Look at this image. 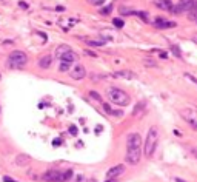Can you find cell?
I'll list each match as a JSON object with an SVG mask.
<instances>
[{"label": "cell", "mask_w": 197, "mask_h": 182, "mask_svg": "<svg viewBox=\"0 0 197 182\" xmlns=\"http://www.w3.org/2000/svg\"><path fill=\"white\" fill-rule=\"evenodd\" d=\"M142 157V137L139 133H129L126 136V161L131 165H137Z\"/></svg>", "instance_id": "obj_1"}, {"label": "cell", "mask_w": 197, "mask_h": 182, "mask_svg": "<svg viewBox=\"0 0 197 182\" xmlns=\"http://www.w3.org/2000/svg\"><path fill=\"white\" fill-rule=\"evenodd\" d=\"M159 143V128L156 125L150 127L148 133H146V137H145V143H143V154L151 159L156 153V148H157Z\"/></svg>", "instance_id": "obj_2"}, {"label": "cell", "mask_w": 197, "mask_h": 182, "mask_svg": "<svg viewBox=\"0 0 197 182\" xmlns=\"http://www.w3.org/2000/svg\"><path fill=\"white\" fill-rule=\"evenodd\" d=\"M106 94H108L110 100L113 103L119 105V107H126L131 102V97L128 96V93H125L123 90H120L117 87H110L108 91H106Z\"/></svg>", "instance_id": "obj_3"}, {"label": "cell", "mask_w": 197, "mask_h": 182, "mask_svg": "<svg viewBox=\"0 0 197 182\" xmlns=\"http://www.w3.org/2000/svg\"><path fill=\"white\" fill-rule=\"evenodd\" d=\"M26 62H28V56H26V52H23V51H12V52L8 56L6 65H8L11 70H17V68L25 66Z\"/></svg>", "instance_id": "obj_4"}, {"label": "cell", "mask_w": 197, "mask_h": 182, "mask_svg": "<svg viewBox=\"0 0 197 182\" xmlns=\"http://www.w3.org/2000/svg\"><path fill=\"white\" fill-rule=\"evenodd\" d=\"M180 114H182V117H183V119H185L194 130H197V110L185 108V110L180 111Z\"/></svg>", "instance_id": "obj_5"}, {"label": "cell", "mask_w": 197, "mask_h": 182, "mask_svg": "<svg viewBox=\"0 0 197 182\" xmlns=\"http://www.w3.org/2000/svg\"><path fill=\"white\" fill-rule=\"evenodd\" d=\"M193 3H194V0H179V3L172 5L171 12H174V14H182V12H185V11H190L191 6H193Z\"/></svg>", "instance_id": "obj_6"}, {"label": "cell", "mask_w": 197, "mask_h": 182, "mask_svg": "<svg viewBox=\"0 0 197 182\" xmlns=\"http://www.w3.org/2000/svg\"><path fill=\"white\" fill-rule=\"evenodd\" d=\"M69 76H71V79H74V80H82V79L86 76V70H85L83 65L77 63L73 70H69Z\"/></svg>", "instance_id": "obj_7"}, {"label": "cell", "mask_w": 197, "mask_h": 182, "mask_svg": "<svg viewBox=\"0 0 197 182\" xmlns=\"http://www.w3.org/2000/svg\"><path fill=\"white\" fill-rule=\"evenodd\" d=\"M123 173H125V165L123 164H117V165H114L113 168H110L106 171V178L108 179H114V178H117V176L123 175Z\"/></svg>", "instance_id": "obj_8"}, {"label": "cell", "mask_w": 197, "mask_h": 182, "mask_svg": "<svg viewBox=\"0 0 197 182\" xmlns=\"http://www.w3.org/2000/svg\"><path fill=\"white\" fill-rule=\"evenodd\" d=\"M113 76H114V77H119V79H125V80L137 79V74H136L134 71H129V70H120V71H116Z\"/></svg>", "instance_id": "obj_9"}, {"label": "cell", "mask_w": 197, "mask_h": 182, "mask_svg": "<svg viewBox=\"0 0 197 182\" xmlns=\"http://www.w3.org/2000/svg\"><path fill=\"white\" fill-rule=\"evenodd\" d=\"M60 173L62 171H59V170H49L45 173L43 179L48 182H60Z\"/></svg>", "instance_id": "obj_10"}, {"label": "cell", "mask_w": 197, "mask_h": 182, "mask_svg": "<svg viewBox=\"0 0 197 182\" xmlns=\"http://www.w3.org/2000/svg\"><path fill=\"white\" fill-rule=\"evenodd\" d=\"M154 25H156V28L165 30V28H174L177 23H176V22H166L165 19H160V17H157V19H156V22H154Z\"/></svg>", "instance_id": "obj_11"}, {"label": "cell", "mask_w": 197, "mask_h": 182, "mask_svg": "<svg viewBox=\"0 0 197 182\" xmlns=\"http://www.w3.org/2000/svg\"><path fill=\"white\" fill-rule=\"evenodd\" d=\"M79 59V56L71 49V51H68V52H65L63 56H60V60L62 62H68V63H73V62H76Z\"/></svg>", "instance_id": "obj_12"}, {"label": "cell", "mask_w": 197, "mask_h": 182, "mask_svg": "<svg viewBox=\"0 0 197 182\" xmlns=\"http://www.w3.org/2000/svg\"><path fill=\"white\" fill-rule=\"evenodd\" d=\"M31 162V156H28V154H19L17 157H16V165H19V167H25V165H28Z\"/></svg>", "instance_id": "obj_13"}, {"label": "cell", "mask_w": 197, "mask_h": 182, "mask_svg": "<svg viewBox=\"0 0 197 182\" xmlns=\"http://www.w3.org/2000/svg\"><path fill=\"white\" fill-rule=\"evenodd\" d=\"M154 5L160 9H163V11H171V8H172L171 0H154Z\"/></svg>", "instance_id": "obj_14"}, {"label": "cell", "mask_w": 197, "mask_h": 182, "mask_svg": "<svg viewBox=\"0 0 197 182\" xmlns=\"http://www.w3.org/2000/svg\"><path fill=\"white\" fill-rule=\"evenodd\" d=\"M51 63H52V57H51V56H45V57H42V59L39 60V66L40 68H43V70L49 68Z\"/></svg>", "instance_id": "obj_15"}, {"label": "cell", "mask_w": 197, "mask_h": 182, "mask_svg": "<svg viewBox=\"0 0 197 182\" xmlns=\"http://www.w3.org/2000/svg\"><path fill=\"white\" fill-rule=\"evenodd\" d=\"M68 51H71V48L68 45H60L57 46V49H56V57H59L60 59V56H63L65 52H68Z\"/></svg>", "instance_id": "obj_16"}, {"label": "cell", "mask_w": 197, "mask_h": 182, "mask_svg": "<svg viewBox=\"0 0 197 182\" xmlns=\"http://www.w3.org/2000/svg\"><path fill=\"white\" fill-rule=\"evenodd\" d=\"M73 178V170H65L60 173V182H66Z\"/></svg>", "instance_id": "obj_17"}, {"label": "cell", "mask_w": 197, "mask_h": 182, "mask_svg": "<svg viewBox=\"0 0 197 182\" xmlns=\"http://www.w3.org/2000/svg\"><path fill=\"white\" fill-rule=\"evenodd\" d=\"M190 20H196L197 22V2L193 3V6L190 9Z\"/></svg>", "instance_id": "obj_18"}, {"label": "cell", "mask_w": 197, "mask_h": 182, "mask_svg": "<svg viewBox=\"0 0 197 182\" xmlns=\"http://www.w3.org/2000/svg\"><path fill=\"white\" fill-rule=\"evenodd\" d=\"M69 66H71V63H68V62H60L59 71H60V73H66V71H69Z\"/></svg>", "instance_id": "obj_19"}, {"label": "cell", "mask_w": 197, "mask_h": 182, "mask_svg": "<svg viewBox=\"0 0 197 182\" xmlns=\"http://www.w3.org/2000/svg\"><path fill=\"white\" fill-rule=\"evenodd\" d=\"M132 14H136V16H139L142 20H145V22H148V14L146 12H143V11H134Z\"/></svg>", "instance_id": "obj_20"}, {"label": "cell", "mask_w": 197, "mask_h": 182, "mask_svg": "<svg viewBox=\"0 0 197 182\" xmlns=\"http://www.w3.org/2000/svg\"><path fill=\"white\" fill-rule=\"evenodd\" d=\"M171 51L174 52L176 57H182V52H180V49H179V46L177 45H171Z\"/></svg>", "instance_id": "obj_21"}, {"label": "cell", "mask_w": 197, "mask_h": 182, "mask_svg": "<svg viewBox=\"0 0 197 182\" xmlns=\"http://www.w3.org/2000/svg\"><path fill=\"white\" fill-rule=\"evenodd\" d=\"M86 43L91 45V46H103L105 45V42H100V40H99V42H97V40H88Z\"/></svg>", "instance_id": "obj_22"}, {"label": "cell", "mask_w": 197, "mask_h": 182, "mask_svg": "<svg viewBox=\"0 0 197 182\" xmlns=\"http://www.w3.org/2000/svg\"><path fill=\"white\" fill-rule=\"evenodd\" d=\"M113 23H114V26H117V28H123V20H120V19H114L113 20Z\"/></svg>", "instance_id": "obj_23"}, {"label": "cell", "mask_w": 197, "mask_h": 182, "mask_svg": "<svg viewBox=\"0 0 197 182\" xmlns=\"http://www.w3.org/2000/svg\"><path fill=\"white\" fill-rule=\"evenodd\" d=\"M111 11H113V5H108L106 8H103V9H100V12H102V14H110Z\"/></svg>", "instance_id": "obj_24"}, {"label": "cell", "mask_w": 197, "mask_h": 182, "mask_svg": "<svg viewBox=\"0 0 197 182\" xmlns=\"http://www.w3.org/2000/svg\"><path fill=\"white\" fill-rule=\"evenodd\" d=\"M77 182H96L91 178H83V176H77Z\"/></svg>", "instance_id": "obj_25"}, {"label": "cell", "mask_w": 197, "mask_h": 182, "mask_svg": "<svg viewBox=\"0 0 197 182\" xmlns=\"http://www.w3.org/2000/svg\"><path fill=\"white\" fill-rule=\"evenodd\" d=\"M145 65H151V66H156V62H154V60H151V59H146V60H145Z\"/></svg>", "instance_id": "obj_26"}, {"label": "cell", "mask_w": 197, "mask_h": 182, "mask_svg": "<svg viewBox=\"0 0 197 182\" xmlns=\"http://www.w3.org/2000/svg\"><path fill=\"white\" fill-rule=\"evenodd\" d=\"M91 96H92L94 99H97V100H102V97H100V94H96L94 91H91Z\"/></svg>", "instance_id": "obj_27"}, {"label": "cell", "mask_w": 197, "mask_h": 182, "mask_svg": "<svg viewBox=\"0 0 197 182\" xmlns=\"http://www.w3.org/2000/svg\"><path fill=\"white\" fill-rule=\"evenodd\" d=\"M19 5H20V8H23V9L28 8V3H26V2H19Z\"/></svg>", "instance_id": "obj_28"}, {"label": "cell", "mask_w": 197, "mask_h": 182, "mask_svg": "<svg viewBox=\"0 0 197 182\" xmlns=\"http://www.w3.org/2000/svg\"><path fill=\"white\" fill-rule=\"evenodd\" d=\"M69 133L71 134H77V128L76 127H69Z\"/></svg>", "instance_id": "obj_29"}, {"label": "cell", "mask_w": 197, "mask_h": 182, "mask_svg": "<svg viewBox=\"0 0 197 182\" xmlns=\"http://www.w3.org/2000/svg\"><path fill=\"white\" fill-rule=\"evenodd\" d=\"M185 76H186V77H188V79H191V80H193V82H194V84H197V79H196V77H193V76H191V74H188V73H186V74H185Z\"/></svg>", "instance_id": "obj_30"}, {"label": "cell", "mask_w": 197, "mask_h": 182, "mask_svg": "<svg viewBox=\"0 0 197 182\" xmlns=\"http://www.w3.org/2000/svg\"><path fill=\"white\" fill-rule=\"evenodd\" d=\"M3 181H5V182H17V181H14V179H11L9 176H5V178H3Z\"/></svg>", "instance_id": "obj_31"}, {"label": "cell", "mask_w": 197, "mask_h": 182, "mask_svg": "<svg viewBox=\"0 0 197 182\" xmlns=\"http://www.w3.org/2000/svg\"><path fill=\"white\" fill-rule=\"evenodd\" d=\"M105 0H94V5H102Z\"/></svg>", "instance_id": "obj_32"}, {"label": "cell", "mask_w": 197, "mask_h": 182, "mask_svg": "<svg viewBox=\"0 0 197 182\" xmlns=\"http://www.w3.org/2000/svg\"><path fill=\"white\" fill-rule=\"evenodd\" d=\"M85 52H86V54H88V56H92V57H96V54H94V52H92V51H85Z\"/></svg>", "instance_id": "obj_33"}, {"label": "cell", "mask_w": 197, "mask_h": 182, "mask_svg": "<svg viewBox=\"0 0 197 182\" xmlns=\"http://www.w3.org/2000/svg\"><path fill=\"white\" fill-rule=\"evenodd\" d=\"M60 143H62L60 139H56V140H54V145H60Z\"/></svg>", "instance_id": "obj_34"}, {"label": "cell", "mask_w": 197, "mask_h": 182, "mask_svg": "<svg viewBox=\"0 0 197 182\" xmlns=\"http://www.w3.org/2000/svg\"><path fill=\"white\" fill-rule=\"evenodd\" d=\"M191 153H193V154L197 157V148H191Z\"/></svg>", "instance_id": "obj_35"}, {"label": "cell", "mask_w": 197, "mask_h": 182, "mask_svg": "<svg viewBox=\"0 0 197 182\" xmlns=\"http://www.w3.org/2000/svg\"><path fill=\"white\" fill-rule=\"evenodd\" d=\"M174 181H176V182H185V181H182L180 178H174Z\"/></svg>", "instance_id": "obj_36"}, {"label": "cell", "mask_w": 197, "mask_h": 182, "mask_svg": "<svg viewBox=\"0 0 197 182\" xmlns=\"http://www.w3.org/2000/svg\"><path fill=\"white\" fill-rule=\"evenodd\" d=\"M106 182H117V181H114V179H108Z\"/></svg>", "instance_id": "obj_37"}, {"label": "cell", "mask_w": 197, "mask_h": 182, "mask_svg": "<svg viewBox=\"0 0 197 182\" xmlns=\"http://www.w3.org/2000/svg\"><path fill=\"white\" fill-rule=\"evenodd\" d=\"M0 79H2V76H0Z\"/></svg>", "instance_id": "obj_38"}]
</instances>
